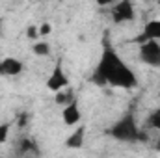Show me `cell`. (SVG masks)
Segmentation results:
<instances>
[{
  "mask_svg": "<svg viewBox=\"0 0 160 158\" xmlns=\"http://www.w3.org/2000/svg\"><path fill=\"white\" fill-rule=\"evenodd\" d=\"M26 121H28V116H26V114H22V116H19V121H17V125L22 128V126L26 125Z\"/></svg>",
  "mask_w": 160,
  "mask_h": 158,
  "instance_id": "obj_17",
  "label": "cell"
},
{
  "mask_svg": "<svg viewBox=\"0 0 160 158\" xmlns=\"http://www.w3.org/2000/svg\"><path fill=\"white\" fill-rule=\"evenodd\" d=\"M147 126L155 128V130H160V108L153 110L149 116H147Z\"/></svg>",
  "mask_w": 160,
  "mask_h": 158,
  "instance_id": "obj_12",
  "label": "cell"
},
{
  "mask_svg": "<svg viewBox=\"0 0 160 158\" xmlns=\"http://www.w3.org/2000/svg\"><path fill=\"white\" fill-rule=\"evenodd\" d=\"M32 52L36 56H48L50 54V45L47 41H36V45H32Z\"/></svg>",
  "mask_w": 160,
  "mask_h": 158,
  "instance_id": "obj_11",
  "label": "cell"
},
{
  "mask_svg": "<svg viewBox=\"0 0 160 158\" xmlns=\"http://www.w3.org/2000/svg\"><path fill=\"white\" fill-rule=\"evenodd\" d=\"M108 136H112L114 140H119V141H145L147 136L145 132H142L136 125V119L132 114H125L121 119H118L108 130Z\"/></svg>",
  "mask_w": 160,
  "mask_h": 158,
  "instance_id": "obj_2",
  "label": "cell"
},
{
  "mask_svg": "<svg viewBox=\"0 0 160 158\" xmlns=\"http://www.w3.org/2000/svg\"><path fill=\"white\" fill-rule=\"evenodd\" d=\"M158 93H160V91H158Z\"/></svg>",
  "mask_w": 160,
  "mask_h": 158,
  "instance_id": "obj_20",
  "label": "cell"
},
{
  "mask_svg": "<svg viewBox=\"0 0 160 158\" xmlns=\"http://www.w3.org/2000/svg\"><path fill=\"white\" fill-rule=\"evenodd\" d=\"M8 134H9V125L8 123L0 125V143H4L8 140Z\"/></svg>",
  "mask_w": 160,
  "mask_h": 158,
  "instance_id": "obj_15",
  "label": "cell"
},
{
  "mask_svg": "<svg viewBox=\"0 0 160 158\" xmlns=\"http://www.w3.org/2000/svg\"><path fill=\"white\" fill-rule=\"evenodd\" d=\"M24 69L22 62L13 58V56H8V58H2L0 60V77H17L21 75Z\"/></svg>",
  "mask_w": 160,
  "mask_h": 158,
  "instance_id": "obj_6",
  "label": "cell"
},
{
  "mask_svg": "<svg viewBox=\"0 0 160 158\" xmlns=\"http://www.w3.org/2000/svg\"><path fill=\"white\" fill-rule=\"evenodd\" d=\"M36 149H38V145H36L32 140H28V138H24V140L19 143V153H21V155L30 153V151H36Z\"/></svg>",
  "mask_w": 160,
  "mask_h": 158,
  "instance_id": "obj_13",
  "label": "cell"
},
{
  "mask_svg": "<svg viewBox=\"0 0 160 158\" xmlns=\"http://www.w3.org/2000/svg\"><path fill=\"white\" fill-rule=\"evenodd\" d=\"M140 60L151 67H160V43L145 41L140 45Z\"/></svg>",
  "mask_w": 160,
  "mask_h": 158,
  "instance_id": "obj_4",
  "label": "cell"
},
{
  "mask_svg": "<svg viewBox=\"0 0 160 158\" xmlns=\"http://www.w3.org/2000/svg\"><path fill=\"white\" fill-rule=\"evenodd\" d=\"M54 101H56V104L67 106V104L75 102V93H73V89H71V87H67V89H62V91H58V93H56Z\"/></svg>",
  "mask_w": 160,
  "mask_h": 158,
  "instance_id": "obj_10",
  "label": "cell"
},
{
  "mask_svg": "<svg viewBox=\"0 0 160 158\" xmlns=\"http://www.w3.org/2000/svg\"><path fill=\"white\" fill-rule=\"evenodd\" d=\"M145 41H160V21H149L143 26V32L136 37V43L142 45Z\"/></svg>",
  "mask_w": 160,
  "mask_h": 158,
  "instance_id": "obj_7",
  "label": "cell"
},
{
  "mask_svg": "<svg viewBox=\"0 0 160 158\" xmlns=\"http://www.w3.org/2000/svg\"><path fill=\"white\" fill-rule=\"evenodd\" d=\"M155 151H157V153H160V138L157 140V143H155Z\"/></svg>",
  "mask_w": 160,
  "mask_h": 158,
  "instance_id": "obj_18",
  "label": "cell"
},
{
  "mask_svg": "<svg viewBox=\"0 0 160 158\" xmlns=\"http://www.w3.org/2000/svg\"><path fill=\"white\" fill-rule=\"evenodd\" d=\"M50 32H52V24L45 22V24H41L39 26V36H48Z\"/></svg>",
  "mask_w": 160,
  "mask_h": 158,
  "instance_id": "obj_16",
  "label": "cell"
},
{
  "mask_svg": "<svg viewBox=\"0 0 160 158\" xmlns=\"http://www.w3.org/2000/svg\"><path fill=\"white\" fill-rule=\"evenodd\" d=\"M84 138H86V128L80 126V128H77V130L65 140V147H69V149H80V147L84 145Z\"/></svg>",
  "mask_w": 160,
  "mask_h": 158,
  "instance_id": "obj_9",
  "label": "cell"
},
{
  "mask_svg": "<svg viewBox=\"0 0 160 158\" xmlns=\"http://www.w3.org/2000/svg\"><path fill=\"white\" fill-rule=\"evenodd\" d=\"M62 119H63V123H65V125H69V126H73V125L80 123L82 114H80V110H78V104H77V101H75V102H71V104H67V106H63Z\"/></svg>",
  "mask_w": 160,
  "mask_h": 158,
  "instance_id": "obj_8",
  "label": "cell"
},
{
  "mask_svg": "<svg viewBox=\"0 0 160 158\" xmlns=\"http://www.w3.org/2000/svg\"><path fill=\"white\" fill-rule=\"evenodd\" d=\"M110 15H112V21L118 22V24L130 22V21H134V17H136L134 6H132L130 0H121L118 4H114L112 9H110Z\"/></svg>",
  "mask_w": 160,
  "mask_h": 158,
  "instance_id": "obj_3",
  "label": "cell"
},
{
  "mask_svg": "<svg viewBox=\"0 0 160 158\" xmlns=\"http://www.w3.org/2000/svg\"><path fill=\"white\" fill-rule=\"evenodd\" d=\"M47 87H48L50 91H54V93H58V91L69 87V78H67V75H65V71H63L62 60L56 62V65H54L50 77H48V80H47Z\"/></svg>",
  "mask_w": 160,
  "mask_h": 158,
  "instance_id": "obj_5",
  "label": "cell"
},
{
  "mask_svg": "<svg viewBox=\"0 0 160 158\" xmlns=\"http://www.w3.org/2000/svg\"><path fill=\"white\" fill-rule=\"evenodd\" d=\"M26 37L28 39H38L39 37V28L38 26H28L26 28Z\"/></svg>",
  "mask_w": 160,
  "mask_h": 158,
  "instance_id": "obj_14",
  "label": "cell"
},
{
  "mask_svg": "<svg viewBox=\"0 0 160 158\" xmlns=\"http://www.w3.org/2000/svg\"><path fill=\"white\" fill-rule=\"evenodd\" d=\"M158 4H160V2H158Z\"/></svg>",
  "mask_w": 160,
  "mask_h": 158,
  "instance_id": "obj_19",
  "label": "cell"
},
{
  "mask_svg": "<svg viewBox=\"0 0 160 158\" xmlns=\"http://www.w3.org/2000/svg\"><path fill=\"white\" fill-rule=\"evenodd\" d=\"M91 82L101 87L112 86V87H121V89H132L138 86V78L134 71L121 60V56L112 47H104L101 60L91 75Z\"/></svg>",
  "mask_w": 160,
  "mask_h": 158,
  "instance_id": "obj_1",
  "label": "cell"
}]
</instances>
